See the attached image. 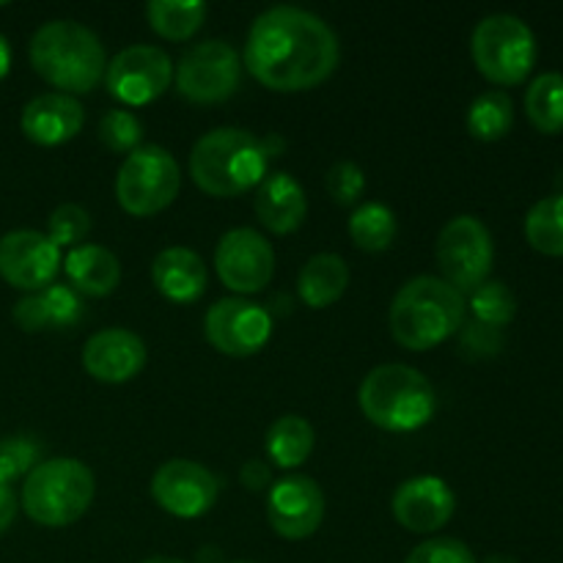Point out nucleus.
Wrapping results in <instances>:
<instances>
[{
	"instance_id": "19",
	"label": "nucleus",
	"mask_w": 563,
	"mask_h": 563,
	"mask_svg": "<svg viewBox=\"0 0 563 563\" xmlns=\"http://www.w3.org/2000/svg\"><path fill=\"white\" fill-rule=\"evenodd\" d=\"M82 121H86L82 104L69 93L55 91L31 99L22 110L20 126L27 141L38 146H60L80 132Z\"/></svg>"
},
{
	"instance_id": "6",
	"label": "nucleus",
	"mask_w": 563,
	"mask_h": 563,
	"mask_svg": "<svg viewBox=\"0 0 563 563\" xmlns=\"http://www.w3.org/2000/svg\"><path fill=\"white\" fill-rule=\"evenodd\" d=\"M93 473L71 456L44 460L22 484L20 506L44 528H66L80 520L93 500Z\"/></svg>"
},
{
	"instance_id": "36",
	"label": "nucleus",
	"mask_w": 563,
	"mask_h": 563,
	"mask_svg": "<svg viewBox=\"0 0 563 563\" xmlns=\"http://www.w3.org/2000/svg\"><path fill=\"white\" fill-rule=\"evenodd\" d=\"M328 192L339 207H352L366 190V176L355 163H335L328 170Z\"/></svg>"
},
{
	"instance_id": "23",
	"label": "nucleus",
	"mask_w": 563,
	"mask_h": 563,
	"mask_svg": "<svg viewBox=\"0 0 563 563\" xmlns=\"http://www.w3.org/2000/svg\"><path fill=\"white\" fill-rule=\"evenodd\" d=\"M64 273L69 278L71 289L82 291L88 297H108L119 286L121 264L108 247L77 245L64 258Z\"/></svg>"
},
{
	"instance_id": "24",
	"label": "nucleus",
	"mask_w": 563,
	"mask_h": 563,
	"mask_svg": "<svg viewBox=\"0 0 563 563\" xmlns=\"http://www.w3.org/2000/svg\"><path fill=\"white\" fill-rule=\"evenodd\" d=\"M350 286V267L339 253H317L308 258L297 278V291L308 308H328L344 297Z\"/></svg>"
},
{
	"instance_id": "38",
	"label": "nucleus",
	"mask_w": 563,
	"mask_h": 563,
	"mask_svg": "<svg viewBox=\"0 0 563 563\" xmlns=\"http://www.w3.org/2000/svg\"><path fill=\"white\" fill-rule=\"evenodd\" d=\"M240 478L251 493H262V489H267L273 484V473H269V467L262 460H247L242 465Z\"/></svg>"
},
{
	"instance_id": "27",
	"label": "nucleus",
	"mask_w": 563,
	"mask_h": 563,
	"mask_svg": "<svg viewBox=\"0 0 563 563\" xmlns=\"http://www.w3.org/2000/svg\"><path fill=\"white\" fill-rule=\"evenodd\" d=\"M148 25L170 42H187L207 20L201 0H152L146 5Z\"/></svg>"
},
{
	"instance_id": "2",
	"label": "nucleus",
	"mask_w": 563,
	"mask_h": 563,
	"mask_svg": "<svg viewBox=\"0 0 563 563\" xmlns=\"http://www.w3.org/2000/svg\"><path fill=\"white\" fill-rule=\"evenodd\" d=\"M36 75L60 93H88L108 71V55L91 27L75 20L44 22L31 38Z\"/></svg>"
},
{
	"instance_id": "37",
	"label": "nucleus",
	"mask_w": 563,
	"mask_h": 563,
	"mask_svg": "<svg viewBox=\"0 0 563 563\" xmlns=\"http://www.w3.org/2000/svg\"><path fill=\"white\" fill-rule=\"evenodd\" d=\"M504 346V333L498 328H487V324L473 319L465 330H462V350L471 352L473 357H495Z\"/></svg>"
},
{
	"instance_id": "42",
	"label": "nucleus",
	"mask_w": 563,
	"mask_h": 563,
	"mask_svg": "<svg viewBox=\"0 0 563 563\" xmlns=\"http://www.w3.org/2000/svg\"><path fill=\"white\" fill-rule=\"evenodd\" d=\"M141 563H187V561L168 559V555H154V559H146V561H141Z\"/></svg>"
},
{
	"instance_id": "32",
	"label": "nucleus",
	"mask_w": 563,
	"mask_h": 563,
	"mask_svg": "<svg viewBox=\"0 0 563 563\" xmlns=\"http://www.w3.org/2000/svg\"><path fill=\"white\" fill-rule=\"evenodd\" d=\"M99 141L119 154H132L141 148L143 141V124L137 121L135 113L130 110H110L99 121Z\"/></svg>"
},
{
	"instance_id": "11",
	"label": "nucleus",
	"mask_w": 563,
	"mask_h": 563,
	"mask_svg": "<svg viewBox=\"0 0 563 563\" xmlns=\"http://www.w3.org/2000/svg\"><path fill=\"white\" fill-rule=\"evenodd\" d=\"M170 77H174L170 55L152 44H132V47L121 49L104 71L108 91L119 102L132 104V108L163 97L170 86Z\"/></svg>"
},
{
	"instance_id": "9",
	"label": "nucleus",
	"mask_w": 563,
	"mask_h": 563,
	"mask_svg": "<svg viewBox=\"0 0 563 563\" xmlns=\"http://www.w3.org/2000/svg\"><path fill=\"white\" fill-rule=\"evenodd\" d=\"M445 284L454 286L460 295H471L487 284L495 262V245L489 229L473 214H456L438 234L434 245Z\"/></svg>"
},
{
	"instance_id": "10",
	"label": "nucleus",
	"mask_w": 563,
	"mask_h": 563,
	"mask_svg": "<svg viewBox=\"0 0 563 563\" xmlns=\"http://www.w3.org/2000/svg\"><path fill=\"white\" fill-rule=\"evenodd\" d=\"M240 55L223 38L196 44L176 66V88L181 97L198 104L225 102L240 88Z\"/></svg>"
},
{
	"instance_id": "7",
	"label": "nucleus",
	"mask_w": 563,
	"mask_h": 563,
	"mask_svg": "<svg viewBox=\"0 0 563 563\" xmlns=\"http://www.w3.org/2000/svg\"><path fill=\"white\" fill-rule=\"evenodd\" d=\"M476 69L495 86H520L537 64V36L515 14H489L471 38Z\"/></svg>"
},
{
	"instance_id": "28",
	"label": "nucleus",
	"mask_w": 563,
	"mask_h": 563,
	"mask_svg": "<svg viewBox=\"0 0 563 563\" xmlns=\"http://www.w3.org/2000/svg\"><path fill=\"white\" fill-rule=\"evenodd\" d=\"M528 121L544 135L563 132V75L544 71L531 82L526 93Z\"/></svg>"
},
{
	"instance_id": "20",
	"label": "nucleus",
	"mask_w": 563,
	"mask_h": 563,
	"mask_svg": "<svg viewBox=\"0 0 563 563\" xmlns=\"http://www.w3.org/2000/svg\"><path fill=\"white\" fill-rule=\"evenodd\" d=\"M308 212V198L295 176L269 174L258 185L256 192V218L273 234H291L302 225Z\"/></svg>"
},
{
	"instance_id": "4",
	"label": "nucleus",
	"mask_w": 563,
	"mask_h": 563,
	"mask_svg": "<svg viewBox=\"0 0 563 563\" xmlns=\"http://www.w3.org/2000/svg\"><path fill=\"white\" fill-rule=\"evenodd\" d=\"M267 159L264 141L256 135L240 126H218L192 146L190 174L207 196L234 198L262 185Z\"/></svg>"
},
{
	"instance_id": "25",
	"label": "nucleus",
	"mask_w": 563,
	"mask_h": 563,
	"mask_svg": "<svg viewBox=\"0 0 563 563\" xmlns=\"http://www.w3.org/2000/svg\"><path fill=\"white\" fill-rule=\"evenodd\" d=\"M313 427L300 416H284L267 429V456L278 467H297L311 456Z\"/></svg>"
},
{
	"instance_id": "14",
	"label": "nucleus",
	"mask_w": 563,
	"mask_h": 563,
	"mask_svg": "<svg viewBox=\"0 0 563 563\" xmlns=\"http://www.w3.org/2000/svg\"><path fill=\"white\" fill-rule=\"evenodd\" d=\"M218 478L192 460H168L152 478V498L168 515L179 520H196L207 515L218 500Z\"/></svg>"
},
{
	"instance_id": "35",
	"label": "nucleus",
	"mask_w": 563,
	"mask_h": 563,
	"mask_svg": "<svg viewBox=\"0 0 563 563\" xmlns=\"http://www.w3.org/2000/svg\"><path fill=\"white\" fill-rule=\"evenodd\" d=\"M405 563H478L473 550L465 542L451 537H434L429 542H421Z\"/></svg>"
},
{
	"instance_id": "26",
	"label": "nucleus",
	"mask_w": 563,
	"mask_h": 563,
	"mask_svg": "<svg viewBox=\"0 0 563 563\" xmlns=\"http://www.w3.org/2000/svg\"><path fill=\"white\" fill-rule=\"evenodd\" d=\"M515 126V102L506 91L495 88V91H484L482 97L473 99L471 110H467V132L476 141H500Z\"/></svg>"
},
{
	"instance_id": "13",
	"label": "nucleus",
	"mask_w": 563,
	"mask_h": 563,
	"mask_svg": "<svg viewBox=\"0 0 563 563\" xmlns=\"http://www.w3.org/2000/svg\"><path fill=\"white\" fill-rule=\"evenodd\" d=\"M214 269L223 286L236 295H256L275 275V251L258 231L234 229L214 251Z\"/></svg>"
},
{
	"instance_id": "21",
	"label": "nucleus",
	"mask_w": 563,
	"mask_h": 563,
	"mask_svg": "<svg viewBox=\"0 0 563 563\" xmlns=\"http://www.w3.org/2000/svg\"><path fill=\"white\" fill-rule=\"evenodd\" d=\"M152 280L170 302H196L207 291V264L190 247H165L152 264Z\"/></svg>"
},
{
	"instance_id": "16",
	"label": "nucleus",
	"mask_w": 563,
	"mask_h": 563,
	"mask_svg": "<svg viewBox=\"0 0 563 563\" xmlns=\"http://www.w3.org/2000/svg\"><path fill=\"white\" fill-rule=\"evenodd\" d=\"M269 526L289 542L313 537L324 520V493L308 476H289L273 484L267 498Z\"/></svg>"
},
{
	"instance_id": "22",
	"label": "nucleus",
	"mask_w": 563,
	"mask_h": 563,
	"mask_svg": "<svg viewBox=\"0 0 563 563\" xmlns=\"http://www.w3.org/2000/svg\"><path fill=\"white\" fill-rule=\"evenodd\" d=\"M82 317L80 297L71 286L49 284L42 291H31L14 306V322L25 333L38 330H64L71 328Z\"/></svg>"
},
{
	"instance_id": "5",
	"label": "nucleus",
	"mask_w": 563,
	"mask_h": 563,
	"mask_svg": "<svg viewBox=\"0 0 563 563\" xmlns=\"http://www.w3.org/2000/svg\"><path fill=\"white\" fill-rule=\"evenodd\" d=\"M357 401L374 427L399 434L427 427L438 407L432 383L405 363L372 368L361 383Z\"/></svg>"
},
{
	"instance_id": "40",
	"label": "nucleus",
	"mask_w": 563,
	"mask_h": 563,
	"mask_svg": "<svg viewBox=\"0 0 563 563\" xmlns=\"http://www.w3.org/2000/svg\"><path fill=\"white\" fill-rule=\"evenodd\" d=\"M9 69H11V47L9 42H5L3 33H0V80L9 75Z\"/></svg>"
},
{
	"instance_id": "17",
	"label": "nucleus",
	"mask_w": 563,
	"mask_h": 563,
	"mask_svg": "<svg viewBox=\"0 0 563 563\" xmlns=\"http://www.w3.org/2000/svg\"><path fill=\"white\" fill-rule=\"evenodd\" d=\"M390 509L396 522L410 533H434L454 517L456 495L443 478L416 476L396 487Z\"/></svg>"
},
{
	"instance_id": "30",
	"label": "nucleus",
	"mask_w": 563,
	"mask_h": 563,
	"mask_svg": "<svg viewBox=\"0 0 563 563\" xmlns=\"http://www.w3.org/2000/svg\"><path fill=\"white\" fill-rule=\"evenodd\" d=\"M526 236L533 251L563 256V196L542 198L526 218Z\"/></svg>"
},
{
	"instance_id": "1",
	"label": "nucleus",
	"mask_w": 563,
	"mask_h": 563,
	"mask_svg": "<svg viewBox=\"0 0 563 563\" xmlns=\"http://www.w3.org/2000/svg\"><path fill=\"white\" fill-rule=\"evenodd\" d=\"M341 58L339 36L322 16L297 5H275L253 20L245 66L269 91H308L328 80Z\"/></svg>"
},
{
	"instance_id": "15",
	"label": "nucleus",
	"mask_w": 563,
	"mask_h": 563,
	"mask_svg": "<svg viewBox=\"0 0 563 563\" xmlns=\"http://www.w3.org/2000/svg\"><path fill=\"white\" fill-rule=\"evenodd\" d=\"M60 269V251L47 234L31 229L9 231L0 240V278L22 291H42Z\"/></svg>"
},
{
	"instance_id": "33",
	"label": "nucleus",
	"mask_w": 563,
	"mask_h": 563,
	"mask_svg": "<svg viewBox=\"0 0 563 563\" xmlns=\"http://www.w3.org/2000/svg\"><path fill=\"white\" fill-rule=\"evenodd\" d=\"M42 445L25 434H11L0 440V482L11 484L14 478L27 476L38 465Z\"/></svg>"
},
{
	"instance_id": "41",
	"label": "nucleus",
	"mask_w": 563,
	"mask_h": 563,
	"mask_svg": "<svg viewBox=\"0 0 563 563\" xmlns=\"http://www.w3.org/2000/svg\"><path fill=\"white\" fill-rule=\"evenodd\" d=\"M482 563H520V561L511 559V555H489V559H484Z\"/></svg>"
},
{
	"instance_id": "39",
	"label": "nucleus",
	"mask_w": 563,
	"mask_h": 563,
	"mask_svg": "<svg viewBox=\"0 0 563 563\" xmlns=\"http://www.w3.org/2000/svg\"><path fill=\"white\" fill-rule=\"evenodd\" d=\"M16 517V495L11 484L0 482V533L9 531V526Z\"/></svg>"
},
{
	"instance_id": "43",
	"label": "nucleus",
	"mask_w": 563,
	"mask_h": 563,
	"mask_svg": "<svg viewBox=\"0 0 563 563\" xmlns=\"http://www.w3.org/2000/svg\"><path fill=\"white\" fill-rule=\"evenodd\" d=\"M236 563H247V561H236Z\"/></svg>"
},
{
	"instance_id": "29",
	"label": "nucleus",
	"mask_w": 563,
	"mask_h": 563,
	"mask_svg": "<svg viewBox=\"0 0 563 563\" xmlns=\"http://www.w3.org/2000/svg\"><path fill=\"white\" fill-rule=\"evenodd\" d=\"M350 236L361 251H388L396 236V214L385 203L368 201L357 207L350 218Z\"/></svg>"
},
{
	"instance_id": "34",
	"label": "nucleus",
	"mask_w": 563,
	"mask_h": 563,
	"mask_svg": "<svg viewBox=\"0 0 563 563\" xmlns=\"http://www.w3.org/2000/svg\"><path fill=\"white\" fill-rule=\"evenodd\" d=\"M47 229V236L53 240V245L58 247V251L66 245L77 247V242L86 240L88 231H91V214L82 207H77V203H60V207H55L53 214H49Z\"/></svg>"
},
{
	"instance_id": "12",
	"label": "nucleus",
	"mask_w": 563,
	"mask_h": 563,
	"mask_svg": "<svg viewBox=\"0 0 563 563\" xmlns=\"http://www.w3.org/2000/svg\"><path fill=\"white\" fill-rule=\"evenodd\" d=\"M207 341L229 357H251L273 335V317L262 306L242 297H225L207 311L203 319Z\"/></svg>"
},
{
	"instance_id": "3",
	"label": "nucleus",
	"mask_w": 563,
	"mask_h": 563,
	"mask_svg": "<svg viewBox=\"0 0 563 563\" xmlns=\"http://www.w3.org/2000/svg\"><path fill=\"white\" fill-rule=\"evenodd\" d=\"M465 295L443 278L418 275L394 297L388 313L390 333L405 350L427 352L465 324Z\"/></svg>"
},
{
	"instance_id": "8",
	"label": "nucleus",
	"mask_w": 563,
	"mask_h": 563,
	"mask_svg": "<svg viewBox=\"0 0 563 563\" xmlns=\"http://www.w3.org/2000/svg\"><path fill=\"white\" fill-rule=\"evenodd\" d=\"M179 185L181 174L174 154L165 152L157 143H148V146L126 154V159L121 163L119 176H115V198L124 212L135 214V218H148L176 201Z\"/></svg>"
},
{
	"instance_id": "18",
	"label": "nucleus",
	"mask_w": 563,
	"mask_h": 563,
	"mask_svg": "<svg viewBox=\"0 0 563 563\" xmlns=\"http://www.w3.org/2000/svg\"><path fill=\"white\" fill-rule=\"evenodd\" d=\"M82 366L99 383H130L146 366V344L132 330H99L82 346Z\"/></svg>"
},
{
	"instance_id": "31",
	"label": "nucleus",
	"mask_w": 563,
	"mask_h": 563,
	"mask_svg": "<svg viewBox=\"0 0 563 563\" xmlns=\"http://www.w3.org/2000/svg\"><path fill=\"white\" fill-rule=\"evenodd\" d=\"M471 311L476 322L500 330L515 319L517 300L509 286L500 284V280H487L476 291H471Z\"/></svg>"
}]
</instances>
